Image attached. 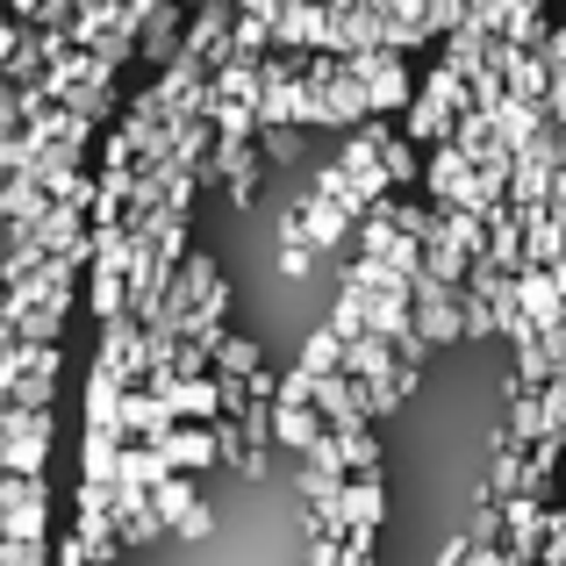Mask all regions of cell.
I'll return each instance as SVG.
<instances>
[{"label":"cell","mask_w":566,"mask_h":566,"mask_svg":"<svg viewBox=\"0 0 566 566\" xmlns=\"http://www.w3.org/2000/svg\"><path fill=\"white\" fill-rule=\"evenodd\" d=\"M158 452L172 459V473H187V481H193V473H208L222 459V430L216 423H172L166 438H158Z\"/></svg>","instance_id":"obj_1"},{"label":"cell","mask_w":566,"mask_h":566,"mask_svg":"<svg viewBox=\"0 0 566 566\" xmlns=\"http://www.w3.org/2000/svg\"><path fill=\"white\" fill-rule=\"evenodd\" d=\"M467 566H516V559H510V545H502V538H473Z\"/></svg>","instance_id":"obj_15"},{"label":"cell","mask_w":566,"mask_h":566,"mask_svg":"<svg viewBox=\"0 0 566 566\" xmlns=\"http://www.w3.org/2000/svg\"><path fill=\"white\" fill-rule=\"evenodd\" d=\"M158 516H166V531H180V538H208V524H216V510H208L201 495H193V481L187 473H172L166 488H158Z\"/></svg>","instance_id":"obj_4"},{"label":"cell","mask_w":566,"mask_h":566,"mask_svg":"<svg viewBox=\"0 0 566 566\" xmlns=\"http://www.w3.org/2000/svg\"><path fill=\"white\" fill-rule=\"evenodd\" d=\"M366 94H374V115H409L416 108V94H423V86H416V72H409V57H387V65L374 72V80H366Z\"/></svg>","instance_id":"obj_7"},{"label":"cell","mask_w":566,"mask_h":566,"mask_svg":"<svg viewBox=\"0 0 566 566\" xmlns=\"http://www.w3.org/2000/svg\"><path fill=\"white\" fill-rule=\"evenodd\" d=\"M516 308H524L538 331H559L566 323V280L553 265H531V273H516Z\"/></svg>","instance_id":"obj_2"},{"label":"cell","mask_w":566,"mask_h":566,"mask_svg":"<svg viewBox=\"0 0 566 566\" xmlns=\"http://www.w3.org/2000/svg\"><path fill=\"white\" fill-rule=\"evenodd\" d=\"M308 265H316V244H280V273L287 280H302Z\"/></svg>","instance_id":"obj_16"},{"label":"cell","mask_w":566,"mask_h":566,"mask_svg":"<svg viewBox=\"0 0 566 566\" xmlns=\"http://www.w3.org/2000/svg\"><path fill=\"white\" fill-rule=\"evenodd\" d=\"M345 538L352 531H380V516H387V495H380V481H345Z\"/></svg>","instance_id":"obj_11"},{"label":"cell","mask_w":566,"mask_h":566,"mask_svg":"<svg viewBox=\"0 0 566 566\" xmlns=\"http://www.w3.org/2000/svg\"><path fill=\"white\" fill-rule=\"evenodd\" d=\"M0 510H8V545H43V488H36V481L8 473V495H0Z\"/></svg>","instance_id":"obj_5"},{"label":"cell","mask_w":566,"mask_h":566,"mask_svg":"<svg viewBox=\"0 0 566 566\" xmlns=\"http://www.w3.org/2000/svg\"><path fill=\"white\" fill-rule=\"evenodd\" d=\"M172 481V459L158 444H123V467H115V488L123 495H158Z\"/></svg>","instance_id":"obj_6"},{"label":"cell","mask_w":566,"mask_h":566,"mask_svg":"<svg viewBox=\"0 0 566 566\" xmlns=\"http://www.w3.org/2000/svg\"><path fill=\"white\" fill-rule=\"evenodd\" d=\"M86 308H94V323H123L129 316V273L86 265Z\"/></svg>","instance_id":"obj_8"},{"label":"cell","mask_w":566,"mask_h":566,"mask_svg":"<svg viewBox=\"0 0 566 566\" xmlns=\"http://www.w3.org/2000/svg\"><path fill=\"white\" fill-rule=\"evenodd\" d=\"M323 438H331V423H323L316 401H280V409H273V444L287 459H308Z\"/></svg>","instance_id":"obj_3"},{"label":"cell","mask_w":566,"mask_h":566,"mask_svg":"<svg viewBox=\"0 0 566 566\" xmlns=\"http://www.w3.org/2000/svg\"><path fill=\"white\" fill-rule=\"evenodd\" d=\"M259 151H265V166H294V158H302V129L265 123V129H259Z\"/></svg>","instance_id":"obj_13"},{"label":"cell","mask_w":566,"mask_h":566,"mask_svg":"<svg viewBox=\"0 0 566 566\" xmlns=\"http://www.w3.org/2000/svg\"><path fill=\"white\" fill-rule=\"evenodd\" d=\"M158 531H166V516H158L151 495H123V502H115V538H123V545H151Z\"/></svg>","instance_id":"obj_10"},{"label":"cell","mask_w":566,"mask_h":566,"mask_svg":"<svg viewBox=\"0 0 566 566\" xmlns=\"http://www.w3.org/2000/svg\"><path fill=\"white\" fill-rule=\"evenodd\" d=\"M294 374H308V380H331V374H345V337L323 323L316 337L302 345V359H294Z\"/></svg>","instance_id":"obj_12"},{"label":"cell","mask_w":566,"mask_h":566,"mask_svg":"<svg viewBox=\"0 0 566 566\" xmlns=\"http://www.w3.org/2000/svg\"><path fill=\"white\" fill-rule=\"evenodd\" d=\"M0 559H8V566H43V553H36V545H8Z\"/></svg>","instance_id":"obj_17"},{"label":"cell","mask_w":566,"mask_h":566,"mask_svg":"<svg viewBox=\"0 0 566 566\" xmlns=\"http://www.w3.org/2000/svg\"><path fill=\"white\" fill-rule=\"evenodd\" d=\"M43 444H51V438H8V473L36 481V473H43Z\"/></svg>","instance_id":"obj_14"},{"label":"cell","mask_w":566,"mask_h":566,"mask_svg":"<svg viewBox=\"0 0 566 566\" xmlns=\"http://www.w3.org/2000/svg\"><path fill=\"white\" fill-rule=\"evenodd\" d=\"M208 359H216V380H259L265 374V359H259V345H251V337H230V331H222L216 337V345H208Z\"/></svg>","instance_id":"obj_9"}]
</instances>
